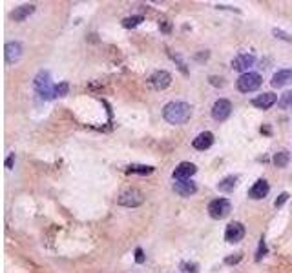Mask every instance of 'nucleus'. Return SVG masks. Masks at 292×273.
I'll use <instances>...</instances> for the list:
<instances>
[{
    "label": "nucleus",
    "instance_id": "nucleus-1",
    "mask_svg": "<svg viewBox=\"0 0 292 273\" xmlns=\"http://www.w3.org/2000/svg\"><path fill=\"white\" fill-rule=\"evenodd\" d=\"M162 117H164V121L168 122V124H172V126H181V124L190 121L192 108H190V104L181 102V100L168 102V104L162 108Z\"/></svg>",
    "mask_w": 292,
    "mask_h": 273
},
{
    "label": "nucleus",
    "instance_id": "nucleus-2",
    "mask_svg": "<svg viewBox=\"0 0 292 273\" xmlns=\"http://www.w3.org/2000/svg\"><path fill=\"white\" fill-rule=\"evenodd\" d=\"M35 89L42 99L46 100H52L55 99V86L52 84V78H50V71H39L37 76H35Z\"/></svg>",
    "mask_w": 292,
    "mask_h": 273
},
{
    "label": "nucleus",
    "instance_id": "nucleus-3",
    "mask_svg": "<svg viewBox=\"0 0 292 273\" xmlns=\"http://www.w3.org/2000/svg\"><path fill=\"white\" fill-rule=\"evenodd\" d=\"M261 82H263V78H261L260 73H252V71H248V73H243V75L238 78V89H239L241 93H252L256 89L261 88Z\"/></svg>",
    "mask_w": 292,
    "mask_h": 273
},
{
    "label": "nucleus",
    "instance_id": "nucleus-4",
    "mask_svg": "<svg viewBox=\"0 0 292 273\" xmlns=\"http://www.w3.org/2000/svg\"><path fill=\"white\" fill-rule=\"evenodd\" d=\"M144 202V193L137 188H130V190H124L119 199H117V204L119 206H124V208H137Z\"/></svg>",
    "mask_w": 292,
    "mask_h": 273
},
{
    "label": "nucleus",
    "instance_id": "nucleus-5",
    "mask_svg": "<svg viewBox=\"0 0 292 273\" xmlns=\"http://www.w3.org/2000/svg\"><path fill=\"white\" fill-rule=\"evenodd\" d=\"M232 211V204L228 199H214L212 202L208 204V215L215 219V221H221L225 219Z\"/></svg>",
    "mask_w": 292,
    "mask_h": 273
},
{
    "label": "nucleus",
    "instance_id": "nucleus-6",
    "mask_svg": "<svg viewBox=\"0 0 292 273\" xmlns=\"http://www.w3.org/2000/svg\"><path fill=\"white\" fill-rule=\"evenodd\" d=\"M232 113V104L227 99H219V100L214 102L212 106V119L217 122H225Z\"/></svg>",
    "mask_w": 292,
    "mask_h": 273
},
{
    "label": "nucleus",
    "instance_id": "nucleus-7",
    "mask_svg": "<svg viewBox=\"0 0 292 273\" xmlns=\"http://www.w3.org/2000/svg\"><path fill=\"white\" fill-rule=\"evenodd\" d=\"M148 84H150V88L157 89V91L166 89L170 84H172V75H170L168 71H156V73L148 78Z\"/></svg>",
    "mask_w": 292,
    "mask_h": 273
},
{
    "label": "nucleus",
    "instance_id": "nucleus-8",
    "mask_svg": "<svg viewBox=\"0 0 292 273\" xmlns=\"http://www.w3.org/2000/svg\"><path fill=\"white\" fill-rule=\"evenodd\" d=\"M254 62H256V57L252 53H243L232 60V70L241 71V75H243V73H248V68L254 66Z\"/></svg>",
    "mask_w": 292,
    "mask_h": 273
},
{
    "label": "nucleus",
    "instance_id": "nucleus-9",
    "mask_svg": "<svg viewBox=\"0 0 292 273\" xmlns=\"http://www.w3.org/2000/svg\"><path fill=\"white\" fill-rule=\"evenodd\" d=\"M243 237H245V226L241 223H230L225 229L227 242H239Z\"/></svg>",
    "mask_w": 292,
    "mask_h": 273
},
{
    "label": "nucleus",
    "instance_id": "nucleus-10",
    "mask_svg": "<svg viewBox=\"0 0 292 273\" xmlns=\"http://www.w3.org/2000/svg\"><path fill=\"white\" fill-rule=\"evenodd\" d=\"M268 191H270V186L266 182L265 178H260V180H256V184L248 190V197L254 199V200H260V199H265L268 195Z\"/></svg>",
    "mask_w": 292,
    "mask_h": 273
},
{
    "label": "nucleus",
    "instance_id": "nucleus-11",
    "mask_svg": "<svg viewBox=\"0 0 292 273\" xmlns=\"http://www.w3.org/2000/svg\"><path fill=\"white\" fill-rule=\"evenodd\" d=\"M174 191L177 195H181V197H190V195H194L197 191V184L194 180H190V178L188 180H175Z\"/></svg>",
    "mask_w": 292,
    "mask_h": 273
},
{
    "label": "nucleus",
    "instance_id": "nucleus-12",
    "mask_svg": "<svg viewBox=\"0 0 292 273\" xmlns=\"http://www.w3.org/2000/svg\"><path fill=\"white\" fill-rule=\"evenodd\" d=\"M195 172H197L195 164H192V162H181L174 170V178L175 180H188L192 175H195Z\"/></svg>",
    "mask_w": 292,
    "mask_h": 273
},
{
    "label": "nucleus",
    "instance_id": "nucleus-13",
    "mask_svg": "<svg viewBox=\"0 0 292 273\" xmlns=\"http://www.w3.org/2000/svg\"><path fill=\"white\" fill-rule=\"evenodd\" d=\"M4 57H6L7 64L19 62L20 57H22V46L19 42H7L6 48H4Z\"/></svg>",
    "mask_w": 292,
    "mask_h": 273
},
{
    "label": "nucleus",
    "instance_id": "nucleus-14",
    "mask_svg": "<svg viewBox=\"0 0 292 273\" xmlns=\"http://www.w3.org/2000/svg\"><path fill=\"white\" fill-rule=\"evenodd\" d=\"M276 102H278V95H274V93H263V95H258L256 99H252V106L260 109H268L272 108Z\"/></svg>",
    "mask_w": 292,
    "mask_h": 273
},
{
    "label": "nucleus",
    "instance_id": "nucleus-15",
    "mask_svg": "<svg viewBox=\"0 0 292 273\" xmlns=\"http://www.w3.org/2000/svg\"><path fill=\"white\" fill-rule=\"evenodd\" d=\"M212 144H214V135L210 133V131H203V133H199L194 139V142H192V146H194L195 149H199V151L208 149Z\"/></svg>",
    "mask_w": 292,
    "mask_h": 273
},
{
    "label": "nucleus",
    "instance_id": "nucleus-16",
    "mask_svg": "<svg viewBox=\"0 0 292 273\" xmlns=\"http://www.w3.org/2000/svg\"><path fill=\"white\" fill-rule=\"evenodd\" d=\"M289 82H292V70H279L278 73H274L270 80L272 88H283Z\"/></svg>",
    "mask_w": 292,
    "mask_h": 273
},
{
    "label": "nucleus",
    "instance_id": "nucleus-17",
    "mask_svg": "<svg viewBox=\"0 0 292 273\" xmlns=\"http://www.w3.org/2000/svg\"><path fill=\"white\" fill-rule=\"evenodd\" d=\"M33 11H35V6H33V4H24V6H20V7H15V11L11 13V19H13L15 22H22V20H26L29 15H33Z\"/></svg>",
    "mask_w": 292,
    "mask_h": 273
},
{
    "label": "nucleus",
    "instance_id": "nucleus-18",
    "mask_svg": "<svg viewBox=\"0 0 292 273\" xmlns=\"http://www.w3.org/2000/svg\"><path fill=\"white\" fill-rule=\"evenodd\" d=\"M236 184H238V177H232V175H230V177H225L219 184H217V190L223 191V193H230V191H234Z\"/></svg>",
    "mask_w": 292,
    "mask_h": 273
},
{
    "label": "nucleus",
    "instance_id": "nucleus-19",
    "mask_svg": "<svg viewBox=\"0 0 292 273\" xmlns=\"http://www.w3.org/2000/svg\"><path fill=\"white\" fill-rule=\"evenodd\" d=\"M126 173H137V175H150L154 173V168L152 166H143V164H132L128 166Z\"/></svg>",
    "mask_w": 292,
    "mask_h": 273
},
{
    "label": "nucleus",
    "instance_id": "nucleus-20",
    "mask_svg": "<svg viewBox=\"0 0 292 273\" xmlns=\"http://www.w3.org/2000/svg\"><path fill=\"white\" fill-rule=\"evenodd\" d=\"M289 160H291V153L289 151H279L274 155V166H278V168H285L287 164H289Z\"/></svg>",
    "mask_w": 292,
    "mask_h": 273
},
{
    "label": "nucleus",
    "instance_id": "nucleus-21",
    "mask_svg": "<svg viewBox=\"0 0 292 273\" xmlns=\"http://www.w3.org/2000/svg\"><path fill=\"white\" fill-rule=\"evenodd\" d=\"M278 106H279V108H281V109H289V108H292V89H291V91H285L283 95L279 97Z\"/></svg>",
    "mask_w": 292,
    "mask_h": 273
},
{
    "label": "nucleus",
    "instance_id": "nucleus-22",
    "mask_svg": "<svg viewBox=\"0 0 292 273\" xmlns=\"http://www.w3.org/2000/svg\"><path fill=\"white\" fill-rule=\"evenodd\" d=\"M143 17H141V15H135V17H128V19H124L123 20V25L124 27H128V29H130V27H137V25L141 24V22H143Z\"/></svg>",
    "mask_w": 292,
    "mask_h": 273
},
{
    "label": "nucleus",
    "instance_id": "nucleus-23",
    "mask_svg": "<svg viewBox=\"0 0 292 273\" xmlns=\"http://www.w3.org/2000/svg\"><path fill=\"white\" fill-rule=\"evenodd\" d=\"M68 91H70V84L68 82H60L55 86V97H64L68 95Z\"/></svg>",
    "mask_w": 292,
    "mask_h": 273
},
{
    "label": "nucleus",
    "instance_id": "nucleus-24",
    "mask_svg": "<svg viewBox=\"0 0 292 273\" xmlns=\"http://www.w3.org/2000/svg\"><path fill=\"white\" fill-rule=\"evenodd\" d=\"M287 200H289V193H287V191H283V193H281V195H279V197L274 200V206H276V208H281V206H283Z\"/></svg>",
    "mask_w": 292,
    "mask_h": 273
},
{
    "label": "nucleus",
    "instance_id": "nucleus-25",
    "mask_svg": "<svg viewBox=\"0 0 292 273\" xmlns=\"http://www.w3.org/2000/svg\"><path fill=\"white\" fill-rule=\"evenodd\" d=\"M265 253H266V246H265V241L261 239L260 248H258V253H256V261H261V257H265Z\"/></svg>",
    "mask_w": 292,
    "mask_h": 273
},
{
    "label": "nucleus",
    "instance_id": "nucleus-26",
    "mask_svg": "<svg viewBox=\"0 0 292 273\" xmlns=\"http://www.w3.org/2000/svg\"><path fill=\"white\" fill-rule=\"evenodd\" d=\"M241 259H243V255L236 253V255H232V257H227V259H225V262H227V264H238Z\"/></svg>",
    "mask_w": 292,
    "mask_h": 273
},
{
    "label": "nucleus",
    "instance_id": "nucleus-27",
    "mask_svg": "<svg viewBox=\"0 0 292 273\" xmlns=\"http://www.w3.org/2000/svg\"><path fill=\"white\" fill-rule=\"evenodd\" d=\"M159 29L164 33H170V29H172V24H170L168 20H159Z\"/></svg>",
    "mask_w": 292,
    "mask_h": 273
},
{
    "label": "nucleus",
    "instance_id": "nucleus-28",
    "mask_svg": "<svg viewBox=\"0 0 292 273\" xmlns=\"http://www.w3.org/2000/svg\"><path fill=\"white\" fill-rule=\"evenodd\" d=\"M210 84H212V86H225V80H223V78H221V76H210Z\"/></svg>",
    "mask_w": 292,
    "mask_h": 273
},
{
    "label": "nucleus",
    "instance_id": "nucleus-29",
    "mask_svg": "<svg viewBox=\"0 0 292 273\" xmlns=\"http://www.w3.org/2000/svg\"><path fill=\"white\" fill-rule=\"evenodd\" d=\"M135 262H137V264H143V262H144V253H143V249H141V248L135 249Z\"/></svg>",
    "mask_w": 292,
    "mask_h": 273
},
{
    "label": "nucleus",
    "instance_id": "nucleus-30",
    "mask_svg": "<svg viewBox=\"0 0 292 273\" xmlns=\"http://www.w3.org/2000/svg\"><path fill=\"white\" fill-rule=\"evenodd\" d=\"M13 162H15V153H11V155H9V157L6 159V168H7V170H11V168H13Z\"/></svg>",
    "mask_w": 292,
    "mask_h": 273
},
{
    "label": "nucleus",
    "instance_id": "nucleus-31",
    "mask_svg": "<svg viewBox=\"0 0 292 273\" xmlns=\"http://www.w3.org/2000/svg\"><path fill=\"white\" fill-rule=\"evenodd\" d=\"M183 268H185V272H186V273H195V272H197V270H195V268H197L195 264H183Z\"/></svg>",
    "mask_w": 292,
    "mask_h": 273
},
{
    "label": "nucleus",
    "instance_id": "nucleus-32",
    "mask_svg": "<svg viewBox=\"0 0 292 273\" xmlns=\"http://www.w3.org/2000/svg\"><path fill=\"white\" fill-rule=\"evenodd\" d=\"M274 35H276V37H278V35H279V38H285V40H292V38L289 37V35H285V33H283V31H279V29H274Z\"/></svg>",
    "mask_w": 292,
    "mask_h": 273
},
{
    "label": "nucleus",
    "instance_id": "nucleus-33",
    "mask_svg": "<svg viewBox=\"0 0 292 273\" xmlns=\"http://www.w3.org/2000/svg\"><path fill=\"white\" fill-rule=\"evenodd\" d=\"M261 133L270 135V127H268V126H263V127H261Z\"/></svg>",
    "mask_w": 292,
    "mask_h": 273
}]
</instances>
